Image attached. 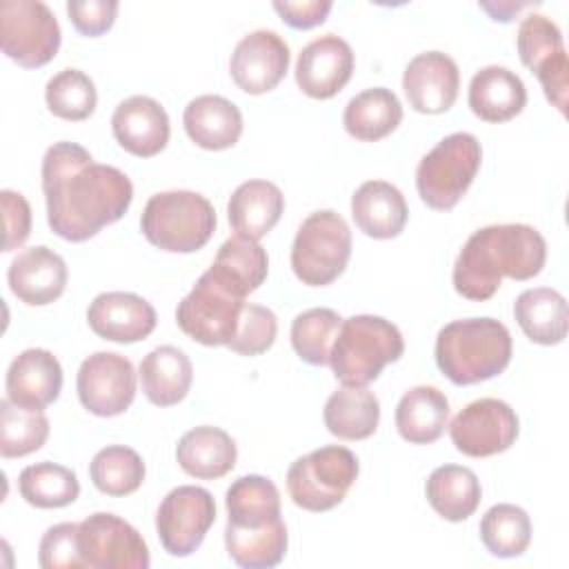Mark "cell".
I'll return each mask as SVG.
<instances>
[{
    "label": "cell",
    "mask_w": 569,
    "mask_h": 569,
    "mask_svg": "<svg viewBox=\"0 0 569 569\" xmlns=\"http://www.w3.org/2000/svg\"><path fill=\"white\" fill-rule=\"evenodd\" d=\"M42 191L51 231L69 242H84L118 222L133 200L127 173L93 162L84 147L67 140L51 144L42 158Z\"/></svg>",
    "instance_id": "1"
},
{
    "label": "cell",
    "mask_w": 569,
    "mask_h": 569,
    "mask_svg": "<svg viewBox=\"0 0 569 569\" xmlns=\"http://www.w3.org/2000/svg\"><path fill=\"white\" fill-rule=\"evenodd\" d=\"M547 260V242L531 224H489L469 236L453 262V289L467 300H489L502 278L529 280Z\"/></svg>",
    "instance_id": "2"
},
{
    "label": "cell",
    "mask_w": 569,
    "mask_h": 569,
    "mask_svg": "<svg viewBox=\"0 0 569 569\" xmlns=\"http://www.w3.org/2000/svg\"><path fill=\"white\" fill-rule=\"evenodd\" d=\"M511 333L496 318L445 325L436 338V365L458 387L496 378L511 360Z\"/></svg>",
    "instance_id": "3"
},
{
    "label": "cell",
    "mask_w": 569,
    "mask_h": 569,
    "mask_svg": "<svg viewBox=\"0 0 569 569\" xmlns=\"http://www.w3.org/2000/svg\"><path fill=\"white\" fill-rule=\"evenodd\" d=\"M249 293L253 291L242 278L213 260L196 280L193 289L178 302L176 322L182 333L200 345H229Z\"/></svg>",
    "instance_id": "4"
},
{
    "label": "cell",
    "mask_w": 569,
    "mask_h": 569,
    "mask_svg": "<svg viewBox=\"0 0 569 569\" xmlns=\"http://www.w3.org/2000/svg\"><path fill=\"white\" fill-rule=\"evenodd\" d=\"M402 353L405 338L393 322L360 313L342 320L329 351V365L342 385L367 387Z\"/></svg>",
    "instance_id": "5"
},
{
    "label": "cell",
    "mask_w": 569,
    "mask_h": 569,
    "mask_svg": "<svg viewBox=\"0 0 569 569\" xmlns=\"http://www.w3.org/2000/svg\"><path fill=\"white\" fill-rule=\"evenodd\" d=\"M140 229L162 251L193 253L213 236L216 211L202 193L187 189L162 191L147 200Z\"/></svg>",
    "instance_id": "6"
},
{
    "label": "cell",
    "mask_w": 569,
    "mask_h": 569,
    "mask_svg": "<svg viewBox=\"0 0 569 569\" xmlns=\"http://www.w3.org/2000/svg\"><path fill=\"white\" fill-rule=\"evenodd\" d=\"M480 160L482 147L473 133L456 131L442 138L416 169L420 200L436 211L453 209L471 187Z\"/></svg>",
    "instance_id": "7"
},
{
    "label": "cell",
    "mask_w": 569,
    "mask_h": 569,
    "mask_svg": "<svg viewBox=\"0 0 569 569\" xmlns=\"http://www.w3.org/2000/svg\"><path fill=\"white\" fill-rule=\"evenodd\" d=\"M351 256V231L331 209L313 211L302 220L291 244V269L302 284H331Z\"/></svg>",
    "instance_id": "8"
},
{
    "label": "cell",
    "mask_w": 569,
    "mask_h": 569,
    "mask_svg": "<svg viewBox=\"0 0 569 569\" xmlns=\"http://www.w3.org/2000/svg\"><path fill=\"white\" fill-rule=\"evenodd\" d=\"M358 471L360 465L351 449L327 445L291 462L287 471V489L298 507L320 513L345 500Z\"/></svg>",
    "instance_id": "9"
},
{
    "label": "cell",
    "mask_w": 569,
    "mask_h": 569,
    "mask_svg": "<svg viewBox=\"0 0 569 569\" xmlns=\"http://www.w3.org/2000/svg\"><path fill=\"white\" fill-rule=\"evenodd\" d=\"M60 24L40 0L0 4V42L7 58L27 69L44 67L60 49Z\"/></svg>",
    "instance_id": "10"
},
{
    "label": "cell",
    "mask_w": 569,
    "mask_h": 569,
    "mask_svg": "<svg viewBox=\"0 0 569 569\" xmlns=\"http://www.w3.org/2000/svg\"><path fill=\"white\" fill-rule=\"evenodd\" d=\"M78 553L89 569H147L151 562L140 531L107 511L91 513L78 525Z\"/></svg>",
    "instance_id": "11"
},
{
    "label": "cell",
    "mask_w": 569,
    "mask_h": 569,
    "mask_svg": "<svg viewBox=\"0 0 569 569\" xmlns=\"http://www.w3.org/2000/svg\"><path fill=\"white\" fill-rule=\"evenodd\" d=\"M216 522L213 496L196 485L171 489L156 513V531L162 549L173 558L191 556Z\"/></svg>",
    "instance_id": "12"
},
{
    "label": "cell",
    "mask_w": 569,
    "mask_h": 569,
    "mask_svg": "<svg viewBox=\"0 0 569 569\" xmlns=\"http://www.w3.org/2000/svg\"><path fill=\"white\" fill-rule=\"evenodd\" d=\"M516 47L522 64L538 76L547 100L560 113H565L569 89V62L562 42V31L558 29V24L542 13H529L518 24Z\"/></svg>",
    "instance_id": "13"
},
{
    "label": "cell",
    "mask_w": 569,
    "mask_h": 569,
    "mask_svg": "<svg viewBox=\"0 0 569 569\" xmlns=\"http://www.w3.org/2000/svg\"><path fill=\"white\" fill-rule=\"evenodd\" d=\"M516 411L498 398H480L456 413L449 425L451 442L469 458H487L507 451L518 438Z\"/></svg>",
    "instance_id": "14"
},
{
    "label": "cell",
    "mask_w": 569,
    "mask_h": 569,
    "mask_svg": "<svg viewBox=\"0 0 569 569\" xmlns=\"http://www.w3.org/2000/svg\"><path fill=\"white\" fill-rule=\"evenodd\" d=\"M76 389L82 407L93 416H120L136 398V369L116 351H96L82 360Z\"/></svg>",
    "instance_id": "15"
},
{
    "label": "cell",
    "mask_w": 569,
    "mask_h": 569,
    "mask_svg": "<svg viewBox=\"0 0 569 569\" xmlns=\"http://www.w3.org/2000/svg\"><path fill=\"white\" fill-rule=\"evenodd\" d=\"M289 44L276 31L258 29L236 44L229 71L238 89L260 96L280 84L289 71Z\"/></svg>",
    "instance_id": "16"
},
{
    "label": "cell",
    "mask_w": 569,
    "mask_h": 569,
    "mask_svg": "<svg viewBox=\"0 0 569 569\" xmlns=\"http://www.w3.org/2000/svg\"><path fill=\"white\" fill-rule=\"evenodd\" d=\"M353 73V51L349 42L336 33L311 40L298 56L296 82L305 96L316 100L333 98Z\"/></svg>",
    "instance_id": "17"
},
{
    "label": "cell",
    "mask_w": 569,
    "mask_h": 569,
    "mask_svg": "<svg viewBox=\"0 0 569 569\" xmlns=\"http://www.w3.org/2000/svg\"><path fill=\"white\" fill-rule=\"evenodd\" d=\"M402 89L409 107L418 113H445L453 107L460 89V71L451 56L442 51H425L409 60Z\"/></svg>",
    "instance_id": "18"
},
{
    "label": "cell",
    "mask_w": 569,
    "mask_h": 569,
    "mask_svg": "<svg viewBox=\"0 0 569 569\" xmlns=\"http://www.w3.org/2000/svg\"><path fill=\"white\" fill-rule=\"evenodd\" d=\"M89 327L96 336L131 345L144 340L158 322L156 309L142 296L129 291H104L87 309Z\"/></svg>",
    "instance_id": "19"
},
{
    "label": "cell",
    "mask_w": 569,
    "mask_h": 569,
    "mask_svg": "<svg viewBox=\"0 0 569 569\" xmlns=\"http://www.w3.org/2000/svg\"><path fill=\"white\" fill-rule=\"evenodd\" d=\"M111 129L118 144L138 158L158 156L171 133L164 107L149 96L122 100L111 116Z\"/></svg>",
    "instance_id": "20"
},
{
    "label": "cell",
    "mask_w": 569,
    "mask_h": 569,
    "mask_svg": "<svg viewBox=\"0 0 569 569\" xmlns=\"http://www.w3.org/2000/svg\"><path fill=\"white\" fill-rule=\"evenodd\" d=\"M11 293L31 307L58 300L67 287V264L60 253L38 244L20 251L7 271Z\"/></svg>",
    "instance_id": "21"
},
{
    "label": "cell",
    "mask_w": 569,
    "mask_h": 569,
    "mask_svg": "<svg viewBox=\"0 0 569 569\" xmlns=\"http://www.w3.org/2000/svg\"><path fill=\"white\" fill-rule=\"evenodd\" d=\"M7 398L27 409H44L58 400L62 367L47 349H24L7 369Z\"/></svg>",
    "instance_id": "22"
},
{
    "label": "cell",
    "mask_w": 569,
    "mask_h": 569,
    "mask_svg": "<svg viewBox=\"0 0 569 569\" xmlns=\"http://www.w3.org/2000/svg\"><path fill=\"white\" fill-rule=\"evenodd\" d=\"M407 202L400 189L385 180H367L351 196V218L356 227L376 240L400 236L407 224Z\"/></svg>",
    "instance_id": "23"
},
{
    "label": "cell",
    "mask_w": 569,
    "mask_h": 569,
    "mask_svg": "<svg viewBox=\"0 0 569 569\" xmlns=\"http://www.w3.org/2000/svg\"><path fill=\"white\" fill-rule=\"evenodd\" d=\"M182 124L191 142L209 151H222L240 140L242 113L231 100L204 93L184 107Z\"/></svg>",
    "instance_id": "24"
},
{
    "label": "cell",
    "mask_w": 569,
    "mask_h": 569,
    "mask_svg": "<svg viewBox=\"0 0 569 569\" xmlns=\"http://www.w3.org/2000/svg\"><path fill=\"white\" fill-rule=\"evenodd\" d=\"M284 211V196L269 180H247L236 187L227 204V218L236 236L264 238Z\"/></svg>",
    "instance_id": "25"
},
{
    "label": "cell",
    "mask_w": 569,
    "mask_h": 569,
    "mask_svg": "<svg viewBox=\"0 0 569 569\" xmlns=\"http://www.w3.org/2000/svg\"><path fill=\"white\" fill-rule=\"evenodd\" d=\"M527 104V89L520 76L507 67L489 64L469 82V107L485 122H507Z\"/></svg>",
    "instance_id": "26"
},
{
    "label": "cell",
    "mask_w": 569,
    "mask_h": 569,
    "mask_svg": "<svg viewBox=\"0 0 569 569\" xmlns=\"http://www.w3.org/2000/svg\"><path fill=\"white\" fill-rule=\"evenodd\" d=\"M178 465L198 480H216L236 467L238 449L233 438L220 427L202 425L189 429L176 447Z\"/></svg>",
    "instance_id": "27"
},
{
    "label": "cell",
    "mask_w": 569,
    "mask_h": 569,
    "mask_svg": "<svg viewBox=\"0 0 569 569\" xmlns=\"http://www.w3.org/2000/svg\"><path fill=\"white\" fill-rule=\"evenodd\" d=\"M193 367L189 356L173 347L162 345L151 349L140 362V385L147 400L156 407L178 405L191 387Z\"/></svg>",
    "instance_id": "28"
},
{
    "label": "cell",
    "mask_w": 569,
    "mask_h": 569,
    "mask_svg": "<svg viewBox=\"0 0 569 569\" xmlns=\"http://www.w3.org/2000/svg\"><path fill=\"white\" fill-rule=\"evenodd\" d=\"M449 422L447 396L429 385L411 387L396 407V429L411 445L436 442Z\"/></svg>",
    "instance_id": "29"
},
{
    "label": "cell",
    "mask_w": 569,
    "mask_h": 569,
    "mask_svg": "<svg viewBox=\"0 0 569 569\" xmlns=\"http://www.w3.org/2000/svg\"><path fill=\"white\" fill-rule=\"evenodd\" d=\"M513 316L531 342L558 345L567 338V300L551 287H533L522 291L513 302Z\"/></svg>",
    "instance_id": "30"
},
{
    "label": "cell",
    "mask_w": 569,
    "mask_h": 569,
    "mask_svg": "<svg viewBox=\"0 0 569 569\" xmlns=\"http://www.w3.org/2000/svg\"><path fill=\"white\" fill-rule=\"evenodd\" d=\"M402 122V104L387 87H371L353 96L342 113L347 133L362 142L387 138Z\"/></svg>",
    "instance_id": "31"
},
{
    "label": "cell",
    "mask_w": 569,
    "mask_h": 569,
    "mask_svg": "<svg viewBox=\"0 0 569 569\" xmlns=\"http://www.w3.org/2000/svg\"><path fill=\"white\" fill-rule=\"evenodd\" d=\"M325 427L340 440H365L380 422V402L367 387L342 385L325 402Z\"/></svg>",
    "instance_id": "32"
},
{
    "label": "cell",
    "mask_w": 569,
    "mask_h": 569,
    "mask_svg": "<svg viewBox=\"0 0 569 569\" xmlns=\"http://www.w3.org/2000/svg\"><path fill=\"white\" fill-rule=\"evenodd\" d=\"M425 493L433 511L449 522L467 520L482 498L478 476L460 465H442L433 469L427 478Z\"/></svg>",
    "instance_id": "33"
},
{
    "label": "cell",
    "mask_w": 569,
    "mask_h": 569,
    "mask_svg": "<svg viewBox=\"0 0 569 569\" xmlns=\"http://www.w3.org/2000/svg\"><path fill=\"white\" fill-rule=\"evenodd\" d=\"M227 525L240 529H258L280 518L278 487L258 473L242 476L231 482L224 496Z\"/></svg>",
    "instance_id": "34"
},
{
    "label": "cell",
    "mask_w": 569,
    "mask_h": 569,
    "mask_svg": "<svg viewBox=\"0 0 569 569\" xmlns=\"http://www.w3.org/2000/svg\"><path fill=\"white\" fill-rule=\"evenodd\" d=\"M287 527L278 518L258 529L224 527V547L229 558L244 569H269L276 567L287 553Z\"/></svg>",
    "instance_id": "35"
},
{
    "label": "cell",
    "mask_w": 569,
    "mask_h": 569,
    "mask_svg": "<svg viewBox=\"0 0 569 569\" xmlns=\"http://www.w3.org/2000/svg\"><path fill=\"white\" fill-rule=\"evenodd\" d=\"M18 489L24 502L38 509H58L76 502L80 496L78 476L56 462H36L20 471Z\"/></svg>",
    "instance_id": "36"
},
{
    "label": "cell",
    "mask_w": 569,
    "mask_h": 569,
    "mask_svg": "<svg viewBox=\"0 0 569 569\" xmlns=\"http://www.w3.org/2000/svg\"><path fill=\"white\" fill-rule=\"evenodd\" d=\"M480 540L491 556H522L531 542V520L518 505H493L480 520Z\"/></svg>",
    "instance_id": "37"
},
{
    "label": "cell",
    "mask_w": 569,
    "mask_h": 569,
    "mask_svg": "<svg viewBox=\"0 0 569 569\" xmlns=\"http://www.w3.org/2000/svg\"><path fill=\"white\" fill-rule=\"evenodd\" d=\"M49 438V418L40 409H27L9 398L0 402V456L22 458L38 451Z\"/></svg>",
    "instance_id": "38"
},
{
    "label": "cell",
    "mask_w": 569,
    "mask_h": 569,
    "mask_svg": "<svg viewBox=\"0 0 569 569\" xmlns=\"http://www.w3.org/2000/svg\"><path fill=\"white\" fill-rule=\"evenodd\" d=\"M89 476L98 491L120 498L133 493L142 485L144 462L131 447L111 445L93 456Z\"/></svg>",
    "instance_id": "39"
},
{
    "label": "cell",
    "mask_w": 569,
    "mask_h": 569,
    "mask_svg": "<svg viewBox=\"0 0 569 569\" xmlns=\"http://www.w3.org/2000/svg\"><path fill=\"white\" fill-rule=\"evenodd\" d=\"M342 318L327 307H313L298 313L291 322L293 351L313 367L329 365V351L338 336Z\"/></svg>",
    "instance_id": "40"
},
{
    "label": "cell",
    "mask_w": 569,
    "mask_h": 569,
    "mask_svg": "<svg viewBox=\"0 0 569 569\" xmlns=\"http://www.w3.org/2000/svg\"><path fill=\"white\" fill-rule=\"evenodd\" d=\"M44 100L53 116L69 122H80L96 111L98 91L84 71L62 69L47 82Z\"/></svg>",
    "instance_id": "41"
},
{
    "label": "cell",
    "mask_w": 569,
    "mask_h": 569,
    "mask_svg": "<svg viewBox=\"0 0 569 569\" xmlns=\"http://www.w3.org/2000/svg\"><path fill=\"white\" fill-rule=\"evenodd\" d=\"M276 333H278L276 313L262 305L244 302L240 311L238 329L227 347L240 356H260L273 345Z\"/></svg>",
    "instance_id": "42"
},
{
    "label": "cell",
    "mask_w": 569,
    "mask_h": 569,
    "mask_svg": "<svg viewBox=\"0 0 569 569\" xmlns=\"http://www.w3.org/2000/svg\"><path fill=\"white\" fill-rule=\"evenodd\" d=\"M216 262L224 264L229 271L242 278L251 291H256L264 282L269 271L267 251L258 244V240L242 238V236L227 238L218 249Z\"/></svg>",
    "instance_id": "43"
},
{
    "label": "cell",
    "mask_w": 569,
    "mask_h": 569,
    "mask_svg": "<svg viewBox=\"0 0 569 569\" xmlns=\"http://www.w3.org/2000/svg\"><path fill=\"white\" fill-rule=\"evenodd\" d=\"M38 562L44 569H78L82 567L78 553V525L60 522L44 531L38 549Z\"/></svg>",
    "instance_id": "44"
},
{
    "label": "cell",
    "mask_w": 569,
    "mask_h": 569,
    "mask_svg": "<svg viewBox=\"0 0 569 569\" xmlns=\"http://www.w3.org/2000/svg\"><path fill=\"white\" fill-rule=\"evenodd\" d=\"M118 7L116 0H69L67 13L78 33L98 38L113 27Z\"/></svg>",
    "instance_id": "45"
},
{
    "label": "cell",
    "mask_w": 569,
    "mask_h": 569,
    "mask_svg": "<svg viewBox=\"0 0 569 569\" xmlns=\"http://www.w3.org/2000/svg\"><path fill=\"white\" fill-rule=\"evenodd\" d=\"M0 200H2V211H4L2 251H13L29 238L31 207L22 193L11 191V189H2Z\"/></svg>",
    "instance_id": "46"
},
{
    "label": "cell",
    "mask_w": 569,
    "mask_h": 569,
    "mask_svg": "<svg viewBox=\"0 0 569 569\" xmlns=\"http://www.w3.org/2000/svg\"><path fill=\"white\" fill-rule=\"evenodd\" d=\"M331 0H273V9L293 29H311L327 20Z\"/></svg>",
    "instance_id": "47"
},
{
    "label": "cell",
    "mask_w": 569,
    "mask_h": 569,
    "mask_svg": "<svg viewBox=\"0 0 569 569\" xmlns=\"http://www.w3.org/2000/svg\"><path fill=\"white\" fill-rule=\"evenodd\" d=\"M480 7L491 16V20L509 22L513 13H518L522 7H529V2H480Z\"/></svg>",
    "instance_id": "48"
}]
</instances>
